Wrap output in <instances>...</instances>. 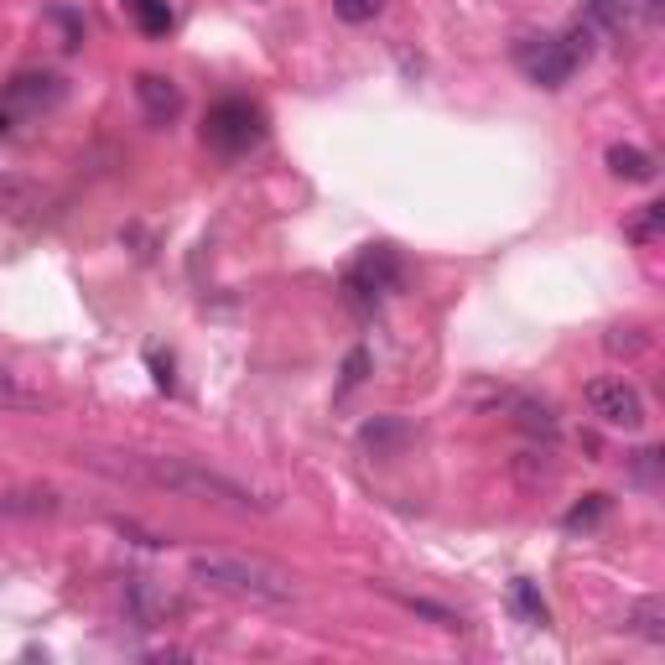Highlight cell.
<instances>
[{
    "mask_svg": "<svg viewBox=\"0 0 665 665\" xmlns=\"http://www.w3.org/2000/svg\"><path fill=\"white\" fill-rule=\"evenodd\" d=\"M192 577L209 582L218 593L250 598V603H297V577L281 567H271L261 556H239V551H198L192 556Z\"/></svg>",
    "mask_w": 665,
    "mask_h": 665,
    "instance_id": "7a4b0ae2",
    "label": "cell"
},
{
    "mask_svg": "<svg viewBox=\"0 0 665 665\" xmlns=\"http://www.w3.org/2000/svg\"><path fill=\"white\" fill-rule=\"evenodd\" d=\"M89 468L110 478H136V484H151V489H166V494L183 499H203V504H229V510H271L276 499H261L255 489H244L239 478L218 474L198 457H151V452H89L84 457Z\"/></svg>",
    "mask_w": 665,
    "mask_h": 665,
    "instance_id": "6da1fadb",
    "label": "cell"
},
{
    "mask_svg": "<svg viewBox=\"0 0 665 665\" xmlns=\"http://www.w3.org/2000/svg\"><path fill=\"white\" fill-rule=\"evenodd\" d=\"M608 172L624 177V183H655V156L640 151V146H608Z\"/></svg>",
    "mask_w": 665,
    "mask_h": 665,
    "instance_id": "7c38bea8",
    "label": "cell"
},
{
    "mask_svg": "<svg viewBox=\"0 0 665 665\" xmlns=\"http://www.w3.org/2000/svg\"><path fill=\"white\" fill-rule=\"evenodd\" d=\"M151 369H156V385H162V390H172V364H162V359H151Z\"/></svg>",
    "mask_w": 665,
    "mask_h": 665,
    "instance_id": "484cf974",
    "label": "cell"
},
{
    "mask_svg": "<svg viewBox=\"0 0 665 665\" xmlns=\"http://www.w3.org/2000/svg\"><path fill=\"white\" fill-rule=\"evenodd\" d=\"M359 442L375 452V457H396V452H401L405 442H411V427H405L401 416H375L369 427L359 431Z\"/></svg>",
    "mask_w": 665,
    "mask_h": 665,
    "instance_id": "8fae6325",
    "label": "cell"
},
{
    "mask_svg": "<svg viewBox=\"0 0 665 665\" xmlns=\"http://www.w3.org/2000/svg\"><path fill=\"white\" fill-rule=\"evenodd\" d=\"M582 26H593L598 37H618L629 26V0H582Z\"/></svg>",
    "mask_w": 665,
    "mask_h": 665,
    "instance_id": "4fadbf2b",
    "label": "cell"
},
{
    "mask_svg": "<svg viewBox=\"0 0 665 665\" xmlns=\"http://www.w3.org/2000/svg\"><path fill=\"white\" fill-rule=\"evenodd\" d=\"M37 203H42L37 183H26V177H0V214H5V218L32 214Z\"/></svg>",
    "mask_w": 665,
    "mask_h": 665,
    "instance_id": "5bb4252c",
    "label": "cell"
},
{
    "mask_svg": "<svg viewBox=\"0 0 665 665\" xmlns=\"http://www.w3.org/2000/svg\"><path fill=\"white\" fill-rule=\"evenodd\" d=\"M661 229H665V203H644L640 214L624 224V235L635 239V244H650V239L661 235Z\"/></svg>",
    "mask_w": 665,
    "mask_h": 665,
    "instance_id": "44dd1931",
    "label": "cell"
},
{
    "mask_svg": "<svg viewBox=\"0 0 665 665\" xmlns=\"http://www.w3.org/2000/svg\"><path fill=\"white\" fill-rule=\"evenodd\" d=\"M183 614V598L166 588L162 577H146V572H130L125 577V618L141 624V629H162Z\"/></svg>",
    "mask_w": 665,
    "mask_h": 665,
    "instance_id": "8992f818",
    "label": "cell"
},
{
    "mask_svg": "<svg viewBox=\"0 0 665 665\" xmlns=\"http://www.w3.org/2000/svg\"><path fill=\"white\" fill-rule=\"evenodd\" d=\"M125 11L136 16V26L146 37H166L172 32V5L166 0H125Z\"/></svg>",
    "mask_w": 665,
    "mask_h": 665,
    "instance_id": "ffe728a7",
    "label": "cell"
},
{
    "mask_svg": "<svg viewBox=\"0 0 665 665\" xmlns=\"http://www.w3.org/2000/svg\"><path fill=\"white\" fill-rule=\"evenodd\" d=\"M380 5L385 0H332V16H338V22H349V26H364V22H375V16H380Z\"/></svg>",
    "mask_w": 665,
    "mask_h": 665,
    "instance_id": "603a6c76",
    "label": "cell"
},
{
    "mask_svg": "<svg viewBox=\"0 0 665 665\" xmlns=\"http://www.w3.org/2000/svg\"><path fill=\"white\" fill-rule=\"evenodd\" d=\"M5 130H11V115H5V110H0V136H5Z\"/></svg>",
    "mask_w": 665,
    "mask_h": 665,
    "instance_id": "4316f807",
    "label": "cell"
},
{
    "mask_svg": "<svg viewBox=\"0 0 665 665\" xmlns=\"http://www.w3.org/2000/svg\"><path fill=\"white\" fill-rule=\"evenodd\" d=\"M136 99H141L146 120H156V125L183 115V89L172 78H162V73H136Z\"/></svg>",
    "mask_w": 665,
    "mask_h": 665,
    "instance_id": "9c48e42d",
    "label": "cell"
},
{
    "mask_svg": "<svg viewBox=\"0 0 665 665\" xmlns=\"http://www.w3.org/2000/svg\"><path fill=\"white\" fill-rule=\"evenodd\" d=\"M582 401H588V411H593L603 427H618V431L644 427V396L629 380H588Z\"/></svg>",
    "mask_w": 665,
    "mask_h": 665,
    "instance_id": "52a82bcc",
    "label": "cell"
},
{
    "mask_svg": "<svg viewBox=\"0 0 665 665\" xmlns=\"http://www.w3.org/2000/svg\"><path fill=\"white\" fill-rule=\"evenodd\" d=\"M515 427L520 431H530V437H556V411H551L547 401H525V396H515Z\"/></svg>",
    "mask_w": 665,
    "mask_h": 665,
    "instance_id": "9a60e30c",
    "label": "cell"
},
{
    "mask_svg": "<svg viewBox=\"0 0 665 665\" xmlns=\"http://www.w3.org/2000/svg\"><path fill=\"white\" fill-rule=\"evenodd\" d=\"M261 136H265V120H261V110L244 104V99H224V104H214L209 120H203V141L214 146V151H224V156L250 151Z\"/></svg>",
    "mask_w": 665,
    "mask_h": 665,
    "instance_id": "3957f363",
    "label": "cell"
},
{
    "mask_svg": "<svg viewBox=\"0 0 665 665\" xmlns=\"http://www.w3.org/2000/svg\"><path fill=\"white\" fill-rule=\"evenodd\" d=\"M603 515H608V494H588L582 504H572L562 525H567V530H593Z\"/></svg>",
    "mask_w": 665,
    "mask_h": 665,
    "instance_id": "7402d4cb",
    "label": "cell"
},
{
    "mask_svg": "<svg viewBox=\"0 0 665 665\" xmlns=\"http://www.w3.org/2000/svg\"><path fill=\"white\" fill-rule=\"evenodd\" d=\"M401 286V261H396V250L390 244H369L359 265L343 276V291H349V302L354 308H375L385 291H396Z\"/></svg>",
    "mask_w": 665,
    "mask_h": 665,
    "instance_id": "277c9868",
    "label": "cell"
},
{
    "mask_svg": "<svg viewBox=\"0 0 665 665\" xmlns=\"http://www.w3.org/2000/svg\"><path fill=\"white\" fill-rule=\"evenodd\" d=\"M510 603H515V614L525 618V624H530V629H547L551 624V608H547V598L536 593V582H515V588H510Z\"/></svg>",
    "mask_w": 665,
    "mask_h": 665,
    "instance_id": "ac0fdd59",
    "label": "cell"
},
{
    "mask_svg": "<svg viewBox=\"0 0 665 665\" xmlns=\"http://www.w3.org/2000/svg\"><path fill=\"white\" fill-rule=\"evenodd\" d=\"M385 598H396L405 614H416V618H427V624H437V629H463V618L452 614V608H442V603H431V598H411V593H396V588H385Z\"/></svg>",
    "mask_w": 665,
    "mask_h": 665,
    "instance_id": "2e32d148",
    "label": "cell"
},
{
    "mask_svg": "<svg viewBox=\"0 0 665 665\" xmlns=\"http://www.w3.org/2000/svg\"><path fill=\"white\" fill-rule=\"evenodd\" d=\"M364 375H369V349H349V359H343V390L364 385Z\"/></svg>",
    "mask_w": 665,
    "mask_h": 665,
    "instance_id": "d4e9b609",
    "label": "cell"
},
{
    "mask_svg": "<svg viewBox=\"0 0 665 665\" xmlns=\"http://www.w3.org/2000/svg\"><path fill=\"white\" fill-rule=\"evenodd\" d=\"M0 411H48V396L0 369Z\"/></svg>",
    "mask_w": 665,
    "mask_h": 665,
    "instance_id": "d6986e66",
    "label": "cell"
},
{
    "mask_svg": "<svg viewBox=\"0 0 665 665\" xmlns=\"http://www.w3.org/2000/svg\"><path fill=\"white\" fill-rule=\"evenodd\" d=\"M629 629L650 644H665V598H640L629 614Z\"/></svg>",
    "mask_w": 665,
    "mask_h": 665,
    "instance_id": "e0dca14e",
    "label": "cell"
},
{
    "mask_svg": "<svg viewBox=\"0 0 665 665\" xmlns=\"http://www.w3.org/2000/svg\"><path fill=\"white\" fill-rule=\"evenodd\" d=\"M515 63H520V73L536 89H562L577 73V58L567 52L562 37H520L515 42Z\"/></svg>",
    "mask_w": 665,
    "mask_h": 665,
    "instance_id": "5b68a950",
    "label": "cell"
},
{
    "mask_svg": "<svg viewBox=\"0 0 665 665\" xmlns=\"http://www.w3.org/2000/svg\"><path fill=\"white\" fill-rule=\"evenodd\" d=\"M644 343H650V338H644V328H608V338H603V349H608V354H640Z\"/></svg>",
    "mask_w": 665,
    "mask_h": 665,
    "instance_id": "cb8c5ba5",
    "label": "cell"
},
{
    "mask_svg": "<svg viewBox=\"0 0 665 665\" xmlns=\"http://www.w3.org/2000/svg\"><path fill=\"white\" fill-rule=\"evenodd\" d=\"M63 494L52 489H5L0 494V520H37V515H58Z\"/></svg>",
    "mask_w": 665,
    "mask_h": 665,
    "instance_id": "30bf717a",
    "label": "cell"
},
{
    "mask_svg": "<svg viewBox=\"0 0 665 665\" xmlns=\"http://www.w3.org/2000/svg\"><path fill=\"white\" fill-rule=\"evenodd\" d=\"M63 95H68V84L58 78V73H16L11 84H5V115H42V110H52V104H63Z\"/></svg>",
    "mask_w": 665,
    "mask_h": 665,
    "instance_id": "ba28073f",
    "label": "cell"
}]
</instances>
